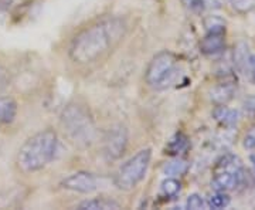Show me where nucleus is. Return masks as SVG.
<instances>
[{"mask_svg": "<svg viewBox=\"0 0 255 210\" xmlns=\"http://www.w3.org/2000/svg\"><path fill=\"white\" fill-rule=\"evenodd\" d=\"M184 1V4L189 7L193 11H197V13H200L204 10V0H183Z\"/></svg>", "mask_w": 255, "mask_h": 210, "instance_id": "nucleus-19", "label": "nucleus"}, {"mask_svg": "<svg viewBox=\"0 0 255 210\" xmlns=\"http://www.w3.org/2000/svg\"><path fill=\"white\" fill-rule=\"evenodd\" d=\"M128 146V129L122 125H115L108 129L104 137V155L107 159L115 161L125 154Z\"/></svg>", "mask_w": 255, "mask_h": 210, "instance_id": "nucleus-6", "label": "nucleus"}, {"mask_svg": "<svg viewBox=\"0 0 255 210\" xmlns=\"http://www.w3.org/2000/svg\"><path fill=\"white\" fill-rule=\"evenodd\" d=\"M247 68H248V74L251 77V80L255 82V54L248 57V63H247Z\"/></svg>", "mask_w": 255, "mask_h": 210, "instance_id": "nucleus-20", "label": "nucleus"}, {"mask_svg": "<svg viewBox=\"0 0 255 210\" xmlns=\"http://www.w3.org/2000/svg\"><path fill=\"white\" fill-rule=\"evenodd\" d=\"M253 162H254V169H255V158H253Z\"/></svg>", "mask_w": 255, "mask_h": 210, "instance_id": "nucleus-22", "label": "nucleus"}, {"mask_svg": "<svg viewBox=\"0 0 255 210\" xmlns=\"http://www.w3.org/2000/svg\"><path fill=\"white\" fill-rule=\"evenodd\" d=\"M177 71L176 58L169 51H162L156 54L147 65L145 78L150 87L155 88H166L173 82Z\"/></svg>", "mask_w": 255, "mask_h": 210, "instance_id": "nucleus-5", "label": "nucleus"}, {"mask_svg": "<svg viewBox=\"0 0 255 210\" xmlns=\"http://www.w3.org/2000/svg\"><path fill=\"white\" fill-rule=\"evenodd\" d=\"M204 201H203V198H201L200 195H197V193H193L190 195L189 198H187V201H186V208L187 209L191 210H200L204 209Z\"/></svg>", "mask_w": 255, "mask_h": 210, "instance_id": "nucleus-18", "label": "nucleus"}, {"mask_svg": "<svg viewBox=\"0 0 255 210\" xmlns=\"http://www.w3.org/2000/svg\"><path fill=\"white\" fill-rule=\"evenodd\" d=\"M61 127L65 135L78 148H88L95 139V125L90 112L81 105H67L61 112Z\"/></svg>", "mask_w": 255, "mask_h": 210, "instance_id": "nucleus-3", "label": "nucleus"}, {"mask_svg": "<svg viewBox=\"0 0 255 210\" xmlns=\"http://www.w3.org/2000/svg\"><path fill=\"white\" fill-rule=\"evenodd\" d=\"M224 33L221 31H207V36L201 40L200 48L204 54H217L224 48Z\"/></svg>", "mask_w": 255, "mask_h": 210, "instance_id": "nucleus-8", "label": "nucleus"}, {"mask_svg": "<svg viewBox=\"0 0 255 210\" xmlns=\"http://www.w3.org/2000/svg\"><path fill=\"white\" fill-rule=\"evenodd\" d=\"M233 7L241 11V13H247V11H251L255 7V0H230Z\"/></svg>", "mask_w": 255, "mask_h": 210, "instance_id": "nucleus-17", "label": "nucleus"}, {"mask_svg": "<svg viewBox=\"0 0 255 210\" xmlns=\"http://www.w3.org/2000/svg\"><path fill=\"white\" fill-rule=\"evenodd\" d=\"M206 27H207V31H221L224 33L226 31V23L224 20H221L217 16H213L206 20Z\"/></svg>", "mask_w": 255, "mask_h": 210, "instance_id": "nucleus-16", "label": "nucleus"}, {"mask_svg": "<svg viewBox=\"0 0 255 210\" xmlns=\"http://www.w3.org/2000/svg\"><path fill=\"white\" fill-rule=\"evenodd\" d=\"M187 171V164L184 161H173L169 164L164 165L163 174L166 176H177V175H183Z\"/></svg>", "mask_w": 255, "mask_h": 210, "instance_id": "nucleus-14", "label": "nucleus"}, {"mask_svg": "<svg viewBox=\"0 0 255 210\" xmlns=\"http://www.w3.org/2000/svg\"><path fill=\"white\" fill-rule=\"evenodd\" d=\"M118 202L112 201V199H105V198H94L90 201H84L78 205V209L82 210H110V209H119Z\"/></svg>", "mask_w": 255, "mask_h": 210, "instance_id": "nucleus-10", "label": "nucleus"}, {"mask_svg": "<svg viewBox=\"0 0 255 210\" xmlns=\"http://www.w3.org/2000/svg\"><path fill=\"white\" fill-rule=\"evenodd\" d=\"M214 118L224 127H234L238 121V112L236 110H230L227 107H219L214 111Z\"/></svg>", "mask_w": 255, "mask_h": 210, "instance_id": "nucleus-11", "label": "nucleus"}, {"mask_svg": "<svg viewBox=\"0 0 255 210\" xmlns=\"http://www.w3.org/2000/svg\"><path fill=\"white\" fill-rule=\"evenodd\" d=\"M61 186L67 191H73L78 193H91L97 191L98 188V181L92 174L88 172H77V174L70 175L65 178Z\"/></svg>", "mask_w": 255, "mask_h": 210, "instance_id": "nucleus-7", "label": "nucleus"}, {"mask_svg": "<svg viewBox=\"0 0 255 210\" xmlns=\"http://www.w3.org/2000/svg\"><path fill=\"white\" fill-rule=\"evenodd\" d=\"M150 159H152V151L146 148V149L139 151L129 161H127L115 175L117 188L125 192L135 189L146 176V172L150 165Z\"/></svg>", "mask_w": 255, "mask_h": 210, "instance_id": "nucleus-4", "label": "nucleus"}, {"mask_svg": "<svg viewBox=\"0 0 255 210\" xmlns=\"http://www.w3.org/2000/svg\"><path fill=\"white\" fill-rule=\"evenodd\" d=\"M58 138L53 129H44L30 137L17 152L18 169L24 174H33L46 168L54 159Z\"/></svg>", "mask_w": 255, "mask_h": 210, "instance_id": "nucleus-2", "label": "nucleus"}, {"mask_svg": "<svg viewBox=\"0 0 255 210\" xmlns=\"http://www.w3.org/2000/svg\"><path fill=\"white\" fill-rule=\"evenodd\" d=\"M244 146L247 149H254L255 148V131H251L244 139Z\"/></svg>", "mask_w": 255, "mask_h": 210, "instance_id": "nucleus-21", "label": "nucleus"}, {"mask_svg": "<svg viewBox=\"0 0 255 210\" xmlns=\"http://www.w3.org/2000/svg\"><path fill=\"white\" fill-rule=\"evenodd\" d=\"M17 115V104L10 97L0 98V122L11 124Z\"/></svg>", "mask_w": 255, "mask_h": 210, "instance_id": "nucleus-9", "label": "nucleus"}, {"mask_svg": "<svg viewBox=\"0 0 255 210\" xmlns=\"http://www.w3.org/2000/svg\"><path fill=\"white\" fill-rule=\"evenodd\" d=\"M230 202H231V198L228 196L227 193L217 191V193L210 196L209 205L210 208H213V209H224V208H227L228 205H230Z\"/></svg>", "mask_w": 255, "mask_h": 210, "instance_id": "nucleus-13", "label": "nucleus"}, {"mask_svg": "<svg viewBox=\"0 0 255 210\" xmlns=\"http://www.w3.org/2000/svg\"><path fill=\"white\" fill-rule=\"evenodd\" d=\"M125 31L127 24L122 18L101 20L74 37L70 46V57L78 64H91L107 54L124 37Z\"/></svg>", "mask_w": 255, "mask_h": 210, "instance_id": "nucleus-1", "label": "nucleus"}, {"mask_svg": "<svg viewBox=\"0 0 255 210\" xmlns=\"http://www.w3.org/2000/svg\"><path fill=\"white\" fill-rule=\"evenodd\" d=\"M186 144H187V142H186V138L183 137L182 134H177V135L169 142V146H167L169 154L176 155V154L182 152L183 149H184V146H186Z\"/></svg>", "mask_w": 255, "mask_h": 210, "instance_id": "nucleus-15", "label": "nucleus"}, {"mask_svg": "<svg viewBox=\"0 0 255 210\" xmlns=\"http://www.w3.org/2000/svg\"><path fill=\"white\" fill-rule=\"evenodd\" d=\"M160 192L166 198H173L177 193L180 192V182L176 181L173 178L164 179L162 185H160Z\"/></svg>", "mask_w": 255, "mask_h": 210, "instance_id": "nucleus-12", "label": "nucleus"}]
</instances>
